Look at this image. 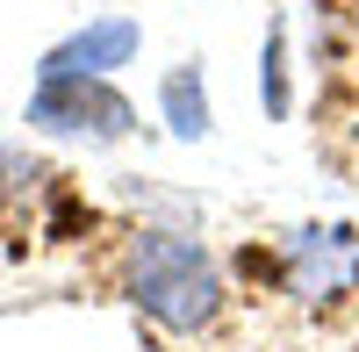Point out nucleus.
<instances>
[{"label": "nucleus", "instance_id": "obj_1", "mask_svg": "<svg viewBox=\"0 0 359 352\" xmlns=\"http://www.w3.org/2000/svg\"><path fill=\"white\" fill-rule=\"evenodd\" d=\"M123 295L151 324L194 338L223 316V266L187 230H137L130 252H123Z\"/></svg>", "mask_w": 359, "mask_h": 352}, {"label": "nucleus", "instance_id": "obj_2", "mask_svg": "<svg viewBox=\"0 0 359 352\" xmlns=\"http://www.w3.org/2000/svg\"><path fill=\"white\" fill-rule=\"evenodd\" d=\"M29 130L43 137H79V144H123L137 130V108L108 79H36L29 94Z\"/></svg>", "mask_w": 359, "mask_h": 352}, {"label": "nucleus", "instance_id": "obj_3", "mask_svg": "<svg viewBox=\"0 0 359 352\" xmlns=\"http://www.w3.org/2000/svg\"><path fill=\"white\" fill-rule=\"evenodd\" d=\"M352 273H359V230H345V223H302L287 238V287H294V295H309V302L345 295Z\"/></svg>", "mask_w": 359, "mask_h": 352}, {"label": "nucleus", "instance_id": "obj_4", "mask_svg": "<svg viewBox=\"0 0 359 352\" xmlns=\"http://www.w3.org/2000/svg\"><path fill=\"white\" fill-rule=\"evenodd\" d=\"M137 43H144V29H137L130 15H101V22L72 29L65 43H50V50L36 57V79H108L115 65H130V57H137Z\"/></svg>", "mask_w": 359, "mask_h": 352}, {"label": "nucleus", "instance_id": "obj_5", "mask_svg": "<svg viewBox=\"0 0 359 352\" xmlns=\"http://www.w3.org/2000/svg\"><path fill=\"white\" fill-rule=\"evenodd\" d=\"M158 115H165V130L180 137V144H201L208 130H216V108H208V79H201V65L187 57V65H172L165 79H158Z\"/></svg>", "mask_w": 359, "mask_h": 352}, {"label": "nucleus", "instance_id": "obj_6", "mask_svg": "<svg viewBox=\"0 0 359 352\" xmlns=\"http://www.w3.org/2000/svg\"><path fill=\"white\" fill-rule=\"evenodd\" d=\"M259 94H266V115L273 123H287V22H273L266 29V65H259Z\"/></svg>", "mask_w": 359, "mask_h": 352}]
</instances>
